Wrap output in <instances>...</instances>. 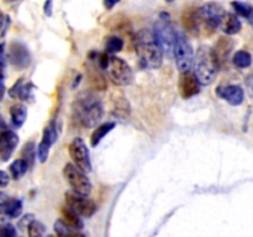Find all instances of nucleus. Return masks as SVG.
I'll use <instances>...</instances> for the list:
<instances>
[{"label": "nucleus", "mask_w": 253, "mask_h": 237, "mask_svg": "<svg viewBox=\"0 0 253 237\" xmlns=\"http://www.w3.org/2000/svg\"><path fill=\"white\" fill-rule=\"evenodd\" d=\"M166 1H168V2H172V1H174V0H166Z\"/></svg>", "instance_id": "nucleus-43"}, {"label": "nucleus", "mask_w": 253, "mask_h": 237, "mask_svg": "<svg viewBox=\"0 0 253 237\" xmlns=\"http://www.w3.org/2000/svg\"><path fill=\"white\" fill-rule=\"evenodd\" d=\"M217 64L210 47L200 46L194 58V73L202 85H210L217 73Z\"/></svg>", "instance_id": "nucleus-3"}, {"label": "nucleus", "mask_w": 253, "mask_h": 237, "mask_svg": "<svg viewBox=\"0 0 253 237\" xmlns=\"http://www.w3.org/2000/svg\"><path fill=\"white\" fill-rule=\"evenodd\" d=\"M5 94V84H4V79H0V101L2 100Z\"/></svg>", "instance_id": "nucleus-41"}, {"label": "nucleus", "mask_w": 253, "mask_h": 237, "mask_svg": "<svg viewBox=\"0 0 253 237\" xmlns=\"http://www.w3.org/2000/svg\"><path fill=\"white\" fill-rule=\"evenodd\" d=\"M63 175L66 178V180L68 182V184L71 185L72 190L77 194L85 195L89 197V194L91 193V182L89 180V178L86 177L85 172L82 170L81 168L77 167L76 164H72V163H67L64 165L63 169Z\"/></svg>", "instance_id": "nucleus-5"}, {"label": "nucleus", "mask_w": 253, "mask_h": 237, "mask_svg": "<svg viewBox=\"0 0 253 237\" xmlns=\"http://www.w3.org/2000/svg\"><path fill=\"white\" fill-rule=\"evenodd\" d=\"M115 110L118 115H128V111H130L128 110V103L126 101V99L124 96L115 99Z\"/></svg>", "instance_id": "nucleus-32"}, {"label": "nucleus", "mask_w": 253, "mask_h": 237, "mask_svg": "<svg viewBox=\"0 0 253 237\" xmlns=\"http://www.w3.org/2000/svg\"><path fill=\"white\" fill-rule=\"evenodd\" d=\"M16 235H17V232L12 225L5 224V225H2V226H0V236L15 237Z\"/></svg>", "instance_id": "nucleus-33"}, {"label": "nucleus", "mask_w": 253, "mask_h": 237, "mask_svg": "<svg viewBox=\"0 0 253 237\" xmlns=\"http://www.w3.org/2000/svg\"><path fill=\"white\" fill-rule=\"evenodd\" d=\"M246 89L249 95L251 96V99H253V73L250 74L246 79Z\"/></svg>", "instance_id": "nucleus-37"}, {"label": "nucleus", "mask_w": 253, "mask_h": 237, "mask_svg": "<svg viewBox=\"0 0 253 237\" xmlns=\"http://www.w3.org/2000/svg\"><path fill=\"white\" fill-rule=\"evenodd\" d=\"M232 63L237 68H249L252 64V56L247 51H237L232 57Z\"/></svg>", "instance_id": "nucleus-26"}, {"label": "nucleus", "mask_w": 253, "mask_h": 237, "mask_svg": "<svg viewBox=\"0 0 253 237\" xmlns=\"http://www.w3.org/2000/svg\"><path fill=\"white\" fill-rule=\"evenodd\" d=\"M178 86H179V93L182 95V98L190 99L200 93V86H202V84H200L199 79L197 78L195 73H192L190 71H188L180 72Z\"/></svg>", "instance_id": "nucleus-13"}, {"label": "nucleus", "mask_w": 253, "mask_h": 237, "mask_svg": "<svg viewBox=\"0 0 253 237\" xmlns=\"http://www.w3.org/2000/svg\"><path fill=\"white\" fill-rule=\"evenodd\" d=\"M135 49L138 63L145 69H157L162 66L163 51L153 31L141 30L135 37Z\"/></svg>", "instance_id": "nucleus-2"}, {"label": "nucleus", "mask_w": 253, "mask_h": 237, "mask_svg": "<svg viewBox=\"0 0 253 237\" xmlns=\"http://www.w3.org/2000/svg\"><path fill=\"white\" fill-rule=\"evenodd\" d=\"M43 10H44V14H46L47 16H51L52 15V0H46Z\"/></svg>", "instance_id": "nucleus-38"}, {"label": "nucleus", "mask_w": 253, "mask_h": 237, "mask_svg": "<svg viewBox=\"0 0 253 237\" xmlns=\"http://www.w3.org/2000/svg\"><path fill=\"white\" fill-rule=\"evenodd\" d=\"M10 118L14 127L19 128L25 123L27 118V108L24 104H15L10 108Z\"/></svg>", "instance_id": "nucleus-23"}, {"label": "nucleus", "mask_w": 253, "mask_h": 237, "mask_svg": "<svg viewBox=\"0 0 253 237\" xmlns=\"http://www.w3.org/2000/svg\"><path fill=\"white\" fill-rule=\"evenodd\" d=\"M32 220H34V215H31V214L25 215V216L19 221V227L21 230H24L25 227L27 229V226H29V224L32 221Z\"/></svg>", "instance_id": "nucleus-34"}, {"label": "nucleus", "mask_w": 253, "mask_h": 237, "mask_svg": "<svg viewBox=\"0 0 253 237\" xmlns=\"http://www.w3.org/2000/svg\"><path fill=\"white\" fill-rule=\"evenodd\" d=\"M198 10H199L200 19H202L203 32L208 36L214 34L215 30L220 27V21H221L222 15L225 14L221 5L216 4V2H208Z\"/></svg>", "instance_id": "nucleus-8"}, {"label": "nucleus", "mask_w": 253, "mask_h": 237, "mask_svg": "<svg viewBox=\"0 0 253 237\" xmlns=\"http://www.w3.org/2000/svg\"><path fill=\"white\" fill-rule=\"evenodd\" d=\"M183 26L184 30L192 36H199L203 32L202 19H200L199 10L198 9H188L183 12L182 16Z\"/></svg>", "instance_id": "nucleus-18"}, {"label": "nucleus", "mask_w": 253, "mask_h": 237, "mask_svg": "<svg viewBox=\"0 0 253 237\" xmlns=\"http://www.w3.org/2000/svg\"><path fill=\"white\" fill-rule=\"evenodd\" d=\"M6 1H15V0H6Z\"/></svg>", "instance_id": "nucleus-44"}, {"label": "nucleus", "mask_w": 253, "mask_h": 237, "mask_svg": "<svg viewBox=\"0 0 253 237\" xmlns=\"http://www.w3.org/2000/svg\"><path fill=\"white\" fill-rule=\"evenodd\" d=\"M6 51H5V43H0V67L4 68L5 64H6Z\"/></svg>", "instance_id": "nucleus-35"}, {"label": "nucleus", "mask_w": 253, "mask_h": 237, "mask_svg": "<svg viewBox=\"0 0 253 237\" xmlns=\"http://www.w3.org/2000/svg\"><path fill=\"white\" fill-rule=\"evenodd\" d=\"M35 85L31 81H26L20 78L11 88L9 89V96L12 99H19L21 101H34Z\"/></svg>", "instance_id": "nucleus-16"}, {"label": "nucleus", "mask_w": 253, "mask_h": 237, "mask_svg": "<svg viewBox=\"0 0 253 237\" xmlns=\"http://www.w3.org/2000/svg\"><path fill=\"white\" fill-rule=\"evenodd\" d=\"M232 48H234V41L231 39H229V37H220L217 40L214 48H211L215 62L217 64V68L221 69L227 67V61H229Z\"/></svg>", "instance_id": "nucleus-15"}, {"label": "nucleus", "mask_w": 253, "mask_h": 237, "mask_svg": "<svg viewBox=\"0 0 253 237\" xmlns=\"http://www.w3.org/2000/svg\"><path fill=\"white\" fill-rule=\"evenodd\" d=\"M114 127H115V122H106V123H103V125L98 126V127L94 130V132L91 133V137H90L91 146H93V147L98 146L99 143L101 142V140H103V138L105 137V136L108 135Z\"/></svg>", "instance_id": "nucleus-24"}, {"label": "nucleus", "mask_w": 253, "mask_h": 237, "mask_svg": "<svg viewBox=\"0 0 253 237\" xmlns=\"http://www.w3.org/2000/svg\"><path fill=\"white\" fill-rule=\"evenodd\" d=\"M54 232H56L58 236H78V235H81L78 230L72 229V227L69 226V225H67L62 219L57 220V221L54 222Z\"/></svg>", "instance_id": "nucleus-27"}, {"label": "nucleus", "mask_w": 253, "mask_h": 237, "mask_svg": "<svg viewBox=\"0 0 253 237\" xmlns=\"http://www.w3.org/2000/svg\"><path fill=\"white\" fill-rule=\"evenodd\" d=\"M175 64L179 72H188L192 69L194 64V51H193L192 44L188 42L185 36L180 32H178V39L175 42L174 51H173Z\"/></svg>", "instance_id": "nucleus-7"}, {"label": "nucleus", "mask_w": 253, "mask_h": 237, "mask_svg": "<svg viewBox=\"0 0 253 237\" xmlns=\"http://www.w3.org/2000/svg\"><path fill=\"white\" fill-rule=\"evenodd\" d=\"M220 29L222 30L224 34L232 36V35H236L241 31L242 24L235 14L225 12L221 17V21H220Z\"/></svg>", "instance_id": "nucleus-20"}, {"label": "nucleus", "mask_w": 253, "mask_h": 237, "mask_svg": "<svg viewBox=\"0 0 253 237\" xmlns=\"http://www.w3.org/2000/svg\"><path fill=\"white\" fill-rule=\"evenodd\" d=\"M100 67L98 66H89L86 68V73H88V79L90 85L93 86L94 89H98V90H105L106 89V79L105 77L101 74V72L99 71Z\"/></svg>", "instance_id": "nucleus-22"}, {"label": "nucleus", "mask_w": 253, "mask_h": 237, "mask_svg": "<svg viewBox=\"0 0 253 237\" xmlns=\"http://www.w3.org/2000/svg\"><path fill=\"white\" fill-rule=\"evenodd\" d=\"M10 183V177L6 172L4 170H0V188L7 187Z\"/></svg>", "instance_id": "nucleus-36"}, {"label": "nucleus", "mask_w": 253, "mask_h": 237, "mask_svg": "<svg viewBox=\"0 0 253 237\" xmlns=\"http://www.w3.org/2000/svg\"><path fill=\"white\" fill-rule=\"evenodd\" d=\"M119 1H120V0H104V6H105V9L110 10L113 9Z\"/></svg>", "instance_id": "nucleus-39"}, {"label": "nucleus", "mask_w": 253, "mask_h": 237, "mask_svg": "<svg viewBox=\"0 0 253 237\" xmlns=\"http://www.w3.org/2000/svg\"><path fill=\"white\" fill-rule=\"evenodd\" d=\"M44 232H46V226H44L42 222L37 221V220H32L31 222L27 226V234L31 237H39L43 236Z\"/></svg>", "instance_id": "nucleus-30"}, {"label": "nucleus", "mask_w": 253, "mask_h": 237, "mask_svg": "<svg viewBox=\"0 0 253 237\" xmlns=\"http://www.w3.org/2000/svg\"><path fill=\"white\" fill-rule=\"evenodd\" d=\"M57 137H58V131H57L56 123H54V121H51L44 127L41 142L37 146V158L41 163H44L47 160L49 150H51L52 145L56 142Z\"/></svg>", "instance_id": "nucleus-12"}, {"label": "nucleus", "mask_w": 253, "mask_h": 237, "mask_svg": "<svg viewBox=\"0 0 253 237\" xmlns=\"http://www.w3.org/2000/svg\"><path fill=\"white\" fill-rule=\"evenodd\" d=\"M66 202L68 206H71L74 211L78 212L81 216L90 217L95 214L96 211V204L93 200L88 199L85 195L77 194L74 192L66 193Z\"/></svg>", "instance_id": "nucleus-10"}, {"label": "nucleus", "mask_w": 253, "mask_h": 237, "mask_svg": "<svg viewBox=\"0 0 253 237\" xmlns=\"http://www.w3.org/2000/svg\"><path fill=\"white\" fill-rule=\"evenodd\" d=\"M124 48V40L118 36H110L106 39L105 49L108 53H116Z\"/></svg>", "instance_id": "nucleus-29"}, {"label": "nucleus", "mask_w": 253, "mask_h": 237, "mask_svg": "<svg viewBox=\"0 0 253 237\" xmlns=\"http://www.w3.org/2000/svg\"><path fill=\"white\" fill-rule=\"evenodd\" d=\"M0 211L9 219H16L22 212V201L0 192Z\"/></svg>", "instance_id": "nucleus-19"}, {"label": "nucleus", "mask_w": 253, "mask_h": 237, "mask_svg": "<svg viewBox=\"0 0 253 237\" xmlns=\"http://www.w3.org/2000/svg\"><path fill=\"white\" fill-rule=\"evenodd\" d=\"M7 20L9 19H7V17L5 16L1 11H0V31H1V30L5 27V24L7 22Z\"/></svg>", "instance_id": "nucleus-40"}, {"label": "nucleus", "mask_w": 253, "mask_h": 237, "mask_svg": "<svg viewBox=\"0 0 253 237\" xmlns=\"http://www.w3.org/2000/svg\"><path fill=\"white\" fill-rule=\"evenodd\" d=\"M153 34H155L160 46L162 47L163 53L172 57L175 42L178 39V31L174 29L170 20L167 19L163 14L161 15V17L156 21L155 26H153Z\"/></svg>", "instance_id": "nucleus-4"}, {"label": "nucleus", "mask_w": 253, "mask_h": 237, "mask_svg": "<svg viewBox=\"0 0 253 237\" xmlns=\"http://www.w3.org/2000/svg\"><path fill=\"white\" fill-rule=\"evenodd\" d=\"M61 215H62V220L66 222L67 225L72 227L74 230H82L84 227V222L82 221V219L79 216L81 215L78 214L77 211H74L71 206H63L61 210Z\"/></svg>", "instance_id": "nucleus-21"}, {"label": "nucleus", "mask_w": 253, "mask_h": 237, "mask_svg": "<svg viewBox=\"0 0 253 237\" xmlns=\"http://www.w3.org/2000/svg\"><path fill=\"white\" fill-rule=\"evenodd\" d=\"M37 157V148L35 147V142H27L22 150V158L27 162L29 167L31 168L35 164V158Z\"/></svg>", "instance_id": "nucleus-28"}, {"label": "nucleus", "mask_w": 253, "mask_h": 237, "mask_svg": "<svg viewBox=\"0 0 253 237\" xmlns=\"http://www.w3.org/2000/svg\"><path fill=\"white\" fill-rule=\"evenodd\" d=\"M19 136L12 130H2L0 132V160L7 162L14 155L17 145H19Z\"/></svg>", "instance_id": "nucleus-14"}, {"label": "nucleus", "mask_w": 253, "mask_h": 237, "mask_svg": "<svg viewBox=\"0 0 253 237\" xmlns=\"http://www.w3.org/2000/svg\"><path fill=\"white\" fill-rule=\"evenodd\" d=\"M216 94L232 106H239L244 103L245 91L240 85L231 84V85L219 86L216 89Z\"/></svg>", "instance_id": "nucleus-17"}, {"label": "nucleus", "mask_w": 253, "mask_h": 237, "mask_svg": "<svg viewBox=\"0 0 253 237\" xmlns=\"http://www.w3.org/2000/svg\"><path fill=\"white\" fill-rule=\"evenodd\" d=\"M29 164H27L26 160L24 158H20V159H15L14 162L10 164L9 170H10V174L14 179H20L21 177H24L26 174L27 169H29Z\"/></svg>", "instance_id": "nucleus-25"}, {"label": "nucleus", "mask_w": 253, "mask_h": 237, "mask_svg": "<svg viewBox=\"0 0 253 237\" xmlns=\"http://www.w3.org/2000/svg\"><path fill=\"white\" fill-rule=\"evenodd\" d=\"M247 20H249L250 25H251V26H252V29H253V11L251 12V15H250V16L247 17Z\"/></svg>", "instance_id": "nucleus-42"}, {"label": "nucleus", "mask_w": 253, "mask_h": 237, "mask_svg": "<svg viewBox=\"0 0 253 237\" xmlns=\"http://www.w3.org/2000/svg\"><path fill=\"white\" fill-rule=\"evenodd\" d=\"M7 59L17 69H25L31 63V54L29 48L21 41H14L10 43Z\"/></svg>", "instance_id": "nucleus-11"}, {"label": "nucleus", "mask_w": 253, "mask_h": 237, "mask_svg": "<svg viewBox=\"0 0 253 237\" xmlns=\"http://www.w3.org/2000/svg\"><path fill=\"white\" fill-rule=\"evenodd\" d=\"M106 72L111 81L118 86H127L133 81L132 69L120 57H110Z\"/></svg>", "instance_id": "nucleus-6"}, {"label": "nucleus", "mask_w": 253, "mask_h": 237, "mask_svg": "<svg viewBox=\"0 0 253 237\" xmlns=\"http://www.w3.org/2000/svg\"><path fill=\"white\" fill-rule=\"evenodd\" d=\"M72 110L77 123L85 128L98 125L104 115V106L100 98L90 91H83L77 95L72 105Z\"/></svg>", "instance_id": "nucleus-1"}, {"label": "nucleus", "mask_w": 253, "mask_h": 237, "mask_svg": "<svg viewBox=\"0 0 253 237\" xmlns=\"http://www.w3.org/2000/svg\"><path fill=\"white\" fill-rule=\"evenodd\" d=\"M232 7L235 9V11H236V14H239L240 16L245 17V19H247V17L251 15V12L253 11V6H251L250 4H247V2H242V1H232Z\"/></svg>", "instance_id": "nucleus-31"}, {"label": "nucleus", "mask_w": 253, "mask_h": 237, "mask_svg": "<svg viewBox=\"0 0 253 237\" xmlns=\"http://www.w3.org/2000/svg\"><path fill=\"white\" fill-rule=\"evenodd\" d=\"M69 156H71L72 160L74 164L85 173H89L91 170V160L90 155H89V150L86 147L85 142L82 140L81 137H76L71 142L68 147Z\"/></svg>", "instance_id": "nucleus-9"}]
</instances>
